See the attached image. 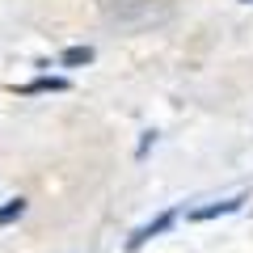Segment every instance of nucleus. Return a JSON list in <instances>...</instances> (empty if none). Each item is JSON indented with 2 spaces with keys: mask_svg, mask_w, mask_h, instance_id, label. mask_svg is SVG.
Wrapping results in <instances>:
<instances>
[{
  "mask_svg": "<svg viewBox=\"0 0 253 253\" xmlns=\"http://www.w3.org/2000/svg\"><path fill=\"white\" fill-rule=\"evenodd\" d=\"M21 211H26V199H9L4 207H0V224H13V219H21Z\"/></svg>",
  "mask_w": 253,
  "mask_h": 253,
  "instance_id": "5",
  "label": "nucleus"
},
{
  "mask_svg": "<svg viewBox=\"0 0 253 253\" xmlns=\"http://www.w3.org/2000/svg\"><path fill=\"white\" fill-rule=\"evenodd\" d=\"M241 4H253V0H241Z\"/></svg>",
  "mask_w": 253,
  "mask_h": 253,
  "instance_id": "6",
  "label": "nucleus"
},
{
  "mask_svg": "<svg viewBox=\"0 0 253 253\" xmlns=\"http://www.w3.org/2000/svg\"><path fill=\"white\" fill-rule=\"evenodd\" d=\"M241 194L236 199H224V203H211V207H199V211H190V219L194 224H203V219H219V215H232V211H241Z\"/></svg>",
  "mask_w": 253,
  "mask_h": 253,
  "instance_id": "2",
  "label": "nucleus"
},
{
  "mask_svg": "<svg viewBox=\"0 0 253 253\" xmlns=\"http://www.w3.org/2000/svg\"><path fill=\"white\" fill-rule=\"evenodd\" d=\"M63 89H68V81H63V76H42V81L26 84L21 93H63Z\"/></svg>",
  "mask_w": 253,
  "mask_h": 253,
  "instance_id": "3",
  "label": "nucleus"
},
{
  "mask_svg": "<svg viewBox=\"0 0 253 253\" xmlns=\"http://www.w3.org/2000/svg\"><path fill=\"white\" fill-rule=\"evenodd\" d=\"M63 63H68V68H81V63H93V46H72V51H63Z\"/></svg>",
  "mask_w": 253,
  "mask_h": 253,
  "instance_id": "4",
  "label": "nucleus"
},
{
  "mask_svg": "<svg viewBox=\"0 0 253 253\" xmlns=\"http://www.w3.org/2000/svg\"><path fill=\"white\" fill-rule=\"evenodd\" d=\"M173 219H177V211H165V215H156L152 224H144V228H139L135 236H131V241H126V249H139V245H148V241H152V236L169 232V228H173Z\"/></svg>",
  "mask_w": 253,
  "mask_h": 253,
  "instance_id": "1",
  "label": "nucleus"
}]
</instances>
